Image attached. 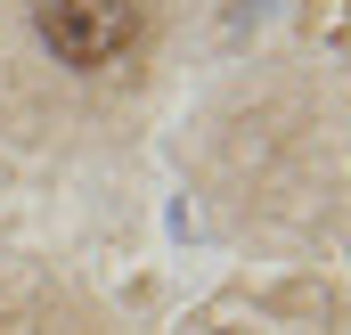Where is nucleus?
Listing matches in <instances>:
<instances>
[{"label": "nucleus", "mask_w": 351, "mask_h": 335, "mask_svg": "<svg viewBox=\"0 0 351 335\" xmlns=\"http://www.w3.org/2000/svg\"><path fill=\"white\" fill-rule=\"evenodd\" d=\"M33 33L58 66L98 74L139 41V0H33Z\"/></svg>", "instance_id": "nucleus-1"}]
</instances>
